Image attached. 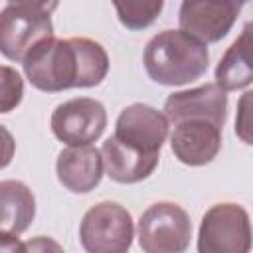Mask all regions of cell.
Segmentation results:
<instances>
[{"label": "cell", "instance_id": "6da1fadb", "mask_svg": "<svg viewBox=\"0 0 253 253\" xmlns=\"http://www.w3.org/2000/svg\"><path fill=\"white\" fill-rule=\"evenodd\" d=\"M28 81L45 93L95 87L109 73L105 47L89 38H49L24 59Z\"/></svg>", "mask_w": 253, "mask_h": 253}, {"label": "cell", "instance_id": "7a4b0ae2", "mask_svg": "<svg viewBox=\"0 0 253 253\" xmlns=\"http://www.w3.org/2000/svg\"><path fill=\"white\" fill-rule=\"evenodd\" d=\"M144 69L160 85L176 87L200 79L208 71L210 53L206 43L182 30H164L144 47Z\"/></svg>", "mask_w": 253, "mask_h": 253}, {"label": "cell", "instance_id": "3957f363", "mask_svg": "<svg viewBox=\"0 0 253 253\" xmlns=\"http://www.w3.org/2000/svg\"><path fill=\"white\" fill-rule=\"evenodd\" d=\"M51 14L32 4H8L0 12V53L12 61L24 59L53 38Z\"/></svg>", "mask_w": 253, "mask_h": 253}, {"label": "cell", "instance_id": "277c9868", "mask_svg": "<svg viewBox=\"0 0 253 253\" xmlns=\"http://www.w3.org/2000/svg\"><path fill=\"white\" fill-rule=\"evenodd\" d=\"M134 237L132 217L117 202H99L87 210L79 225V239L89 253H123Z\"/></svg>", "mask_w": 253, "mask_h": 253}, {"label": "cell", "instance_id": "5b68a950", "mask_svg": "<svg viewBox=\"0 0 253 253\" xmlns=\"http://www.w3.org/2000/svg\"><path fill=\"white\" fill-rule=\"evenodd\" d=\"M190 239V215L174 202L152 204L138 219V245L146 253H182Z\"/></svg>", "mask_w": 253, "mask_h": 253}, {"label": "cell", "instance_id": "8992f818", "mask_svg": "<svg viewBox=\"0 0 253 253\" xmlns=\"http://www.w3.org/2000/svg\"><path fill=\"white\" fill-rule=\"evenodd\" d=\"M251 249L249 213L237 204L211 206L200 223V253H247Z\"/></svg>", "mask_w": 253, "mask_h": 253}, {"label": "cell", "instance_id": "52a82bcc", "mask_svg": "<svg viewBox=\"0 0 253 253\" xmlns=\"http://www.w3.org/2000/svg\"><path fill=\"white\" fill-rule=\"evenodd\" d=\"M245 0H182L180 30L202 43L219 42L237 22Z\"/></svg>", "mask_w": 253, "mask_h": 253}, {"label": "cell", "instance_id": "ba28073f", "mask_svg": "<svg viewBox=\"0 0 253 253\" xmlns=\"http://www.w3.org/2000/svg\"><path fill=\"white\" fill-rule=\"evenodd\" d=\"M107 126V111L103 103L91 97L69 99L51 113V130L57 140L75 146L95 142Z\"/></svg>", "mask_w": 253, "mask_h": 253}, {"label": "cell", "instance_id": "9c48e42d", "mask_svg": "<svg viewBox=\"0 0 253 253\" xmlns=\"http://www.w3.org/2000/svg\"><path fill=\"white\" fill-rule=\"evenodd\" d=\"M113 136L142 154L160 156L162 144L168 136V121L154 107L134 103L121 111Z\"/></svg>", "mask_w": 253, "mask_h": 253}, {"label": "cell", "instance_id": "30bf717a", "mask_svg": "<svg viewBox=\"0 0 253 253\" xmlns=\"http://www.w3.org/2000/svg\"><path fill=\"white\" fill-rule=\"evenodd\" d=\"M164 117L172 125L190 119H204L223 128L227 117V91L217 83H206L196 89L172 93L164 103Z\"/></svg>", "mask_w": 253, "mask_h": 253}, {"label": "cell", "instance_id": "8fae6325", "mask_svg": "<svg viewBox=\"0 0 253 253\" xmlns=\"http://www.w3.org/2000/svg\"><path fill=\"white\" fill-rule=\"evenodd\" d=\"M170 146L174 156L186 166L210 164L221 150V128L204 119H190L174 125Z\"/></svg>", "mask_w": 253, "mask_h": 253}, {"label": "cell", "instance_id": "7c38bea8", "mask_svg": "<svg viewBox=\"0 0 253 253\" xmlns=\"http://www.w3.org/2000/svg\"><path fill=\"white\" fill-rule=\"evenodd\" d=\"M59 184L73 194H87L95 190L103 178V156L91 144L67 146L59 152L55 162Z\"/></svg>", "mask_w": 253, "mask_h": 253}, {"label": "cell", "instance_id": "4fadbf2b", "mask_svg": "<svg viewBox=\"0 0 253 253\" xmlns=\"http://www.w3.org/2000/svg\"><path fill=\"white\" fill-rule=\"evenodd\" d=\"M101 156H103V170L113 182L119 184H136L140 180H146L154 172L160 160V156L142 154L119 142L115 136H109L103 142Z\"/></svg>", "mask_w": 253, "mask_h": 253}, {"label": "cell", "instance_id": "5bb4252c", "mask_svg": "<svg viewBox=\"0 0 253 253\" xmlns=\"http://www.w3.org/2000/svg\"><path fill=\"white\" fill-rule=\"evenodd\" d=\"M36 215V198L20 180H0V233H24Z\"/></svg>", "mask_w": 253, "mask_h": 253}, {"label": "cell", "instance_id": "9a60e30c", "mask_svg": "<svg viewBox=\"0 0 253 253\" xmlns=\"http://www.w3.org/2000/svg\"><path fill=\"white\" fill-rule=\"evenodd\" d=\"M251 49V26L247 24L241 36L227 47L215 67V83L223 91H237L249 87L253 81V69L249 61Z\"/></svg>", "mask_w": 253, "mask_h": 253}, {"label": "cell", "instance_id": "2e32d148", "mask_svg": "<svg viewBox=\"0 0 253 253\" xmlns=\"http://www.w3.org/2000/svg\"><path fill=\"white\" fill-rule=\"evenodd\" d=\"M119 22L126 30H144L156 22L164 8V0H111Z\"/></svg>", "mask_w": 253, "mask_h": 253}, {"label": "cell", "instance_id": "e0dca14e", "mask_svg": "<svg viewBox=\"0 0 253 253\" xmlns=\"http://www.w3.org/2000/svg\"><path fill=\"white\" fill-rule=\"evenodd\" d=\"M24 97L22 75L8 65H0V113L14 111Z\"/></svg>", "mask_w": 253, "mask_h": 253}, {"label": "cell", "instance_id": "ac0fdd59", "mask_svg": "<svg viewBox=\"0 0 253 253\" xmlns=\"http://www.w3.org/2000/svg\"><path fill=\"white\" fill-rule=\"evenodd\" d=\"M249 101H251V91H247L243 95V99L239 101V111H237V119H235V132L241 136V140L245 144H251V121H249Z\"/></svg>", "mask_w": 253, "mask_h": 253}, {"label": "cell", "instance_id": "d6986e66", "mask_svg": "<svg viewBox=\"0 0 253 253\" xmlns=\"http://www.w3.org/2000/svg\"><path fill=\"white\" fill-rule=\"evenodd\" d=\"M14 152H16V140H14L12 132L0 125V170L12 162Z\"/></svg>", "mask_w": 253, "mask_h": 253}, {"label": "cell", "instance_id": "ffe728a7", "mask_svg": "<svg viewBox=\"0 0 253 253\" xmlns=\"http://www.w3.org/2000/svg\"><path fill=\"white\" fill-rule=\"evenodd\" d=\"M0 251H24V243H20L18 235H8V233H0Z\"/></svg>", "mask_w": 253, "mask_h": 253}, {"label": "cell", "instance_id": "44dd1931", "mask_svg": "<svg viewBox=\"0 0 253 253\" xmlns=\"http://www.w3.org/2000/svg\"><path fill=\"white\" fill-rule=\"evenodd\" d=\"M16 2H20V4H32V6H38V8L45 10L47 14H51V12L57 8V4H59V0H8V4H16Z\"/></svg>", "mask_w": 253, "mask_h": 253}, {"label": "cell", "instance_id": "7402d4cb", "mask_svg": "<svg viewBox=\"0 0 253 253\" xmlns=\"http://www.w3.org/2000/svg\"><path fill=\"white\" fill-rule=\"evenodd\" d=\"M34 251V249H59L57 243L53 241H47L45 237H38L36 241H30V243H24V251Z\"/></svg>", "mask_w": 253, "mask_h": 253}]
</instances>
